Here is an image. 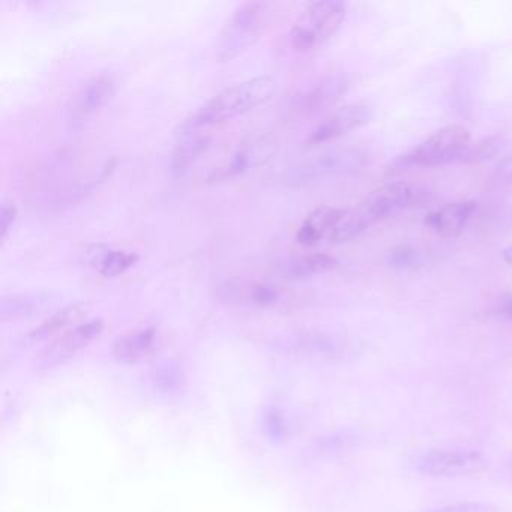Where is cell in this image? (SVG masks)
I'll use <instances>...</instances> for the list:
<instances>
[{"label": "cell", "mask_w": 512, "mask_h": 512, "mask_svg": "<svg viewBox=\"0 0 512 512\" xmlns=\"http://www.w3.org/2000/svg\"><path fill=\"white\" fill-rule=\"evenodd\" d=\"M277 88V80L272 76H256L235 83L197 107L196 112L182 122L181 131L193 133L199 128L230 121L268 101Z\"/></svg>", "instance_id": "obj_1"}, {"label": "cell", "mask_w": 512, "mask_h": 512, "mask_svg": "<svg viewBox=\"0 0 512 512\" xmlns=\"http://www.w3.org/2000/svg\"><path fill=\"white\" fill-rule=\"evenodd\" d=\"M422 194L419 187L409 182H394L374 191L356 208L344 209L331 242L340 244L355 239L373 224L418 205Z\"/></svg>", "instance_id": "obj_2"}, {"label": "cell", "mask_w": 512, "mask_h": 512, "mask_svg": "<svg viewBox=\"0 0 512 512\" xmlns=\"http://www.w3.org/2000/svg\"><path fill=\"white\" fill-rule=\"evenodd\" d=\"M269 4L265 2H244L239 5L218 34L214 44L215 59L220 62L232 61L250 49L268 23Z\"/></svg>", "instance_id": "obj_3"}, {"label": "cell", "mask_w": 512, "mask_h": 512, "mask_svg": "<svg viewBox=\"0 0 512 512\" xmlns=\"http://www.w3.org/2000/svg\"><path fill=\"white\" fill-rule=\"evenodd\" d=\"M347 7L340 0L311 2L296 17L290 29V44L298 52H310L337 34L346 19Z\"/></svg>", "instance_id": "obj_4"}, {"label": "cell", "mask_w": 512, "mask_h": 512, "mask_svg": "<svg viewBox=\"0 0 512 512\" xmlns=\"http://www.w3.org/2000/svg\"><path fill=\"white\" fill-rule=\"evenodd\" d=\"M277 349L284 355L308 362H343L355 356L352 341L344 335L325 331H302L281 338Z\"/></svg>", "instance_id": "obj_5"}, {"label": "cell", "mask_w": 512, "mask_h": 512, "mask_svg": "<svg viewBox=\"0 0 512 512\" xmlns=\"http://www.w3.org/2000/svg\"><path fill=\"white\" fill-rule=\"evenodd\" d=\"M224 304L254 310H278L293 301L292 293L280 284L259 278H232L217 290Z\"/></svg>", "instance_id": "obj_6"}, {"label": "cell", "mask_w": 512, "mask_h": 512, "mask_svg": "<svg viewBox=\"0 0 512 512\" xmlns=\"http://www.w3.org/2000/svg\"><path fill=\"white\" fill-rule=\"evenodd\" d=\"M367 154L355 148L332 149L290 167L283 179L289 185H305L332 176L349 175L364 167Z\"/></svg>", "instance_id": "obj_7"}, {"label": "cell", "mask_w": 512, "mask_h": 512, "mask_svg": "<svg viewBox=\"0 0 512 512\" xmlns=\"http://www.w3.org/2000/svg\"><path fill=\"white\" fill-rule=\"evenodd\" d=\"M470 146V133L460 124L446 125L419 143L404 157L407 164L418 167H436L463 157Z\"/></svg>", "instance_id": "obj_8"}, {"label": "cell", "mask_w": 512, "mask_h": 512, "mask_svg": "<svg viewBox=\"0 0 512 512\" xmlns=\"http://www.w3.org/2000/svg\"><path fill=\"white\" fill-rule=\"evenodd\" d=\"M277 143L271 136H251L242 140L226 158L218 161L203 176L206 184L230 181L260 166L274 155Z\"/></svg>", "instance_id": "obj_9"}, {"label": "cell", "mask_w": 512, "mask_h": 512, "mask_svg": "<svg viewBox=\"0 0 512 512\" xmlns=\"http://www.w3.org/2000/svg\"><path fill=\"white\" fill-rule=\"evenodd\" d=\"M349 88L344 74L334 73L314 82L313 85L295 92L287 100L283 112L287 119H304L334 106Z\"/></svg>", "instance_id": "obj_10"}, {"label": "cell", "mask_w": 512, "mask_h": 512, "mask_svg": "<svg viewBox=\"0 0 512 512\" xmlns=\"http://www.w3.org/2000/svg\"><path fill=\"white\" fill-rule=\"evenodd\" d=\"M484 466L485 460L478 452L463 449H434L418 455L413 461V467L418 472L440 478L469 475L478 472Z\"/></svg>", "instance_id": "obj_11"}, {"label": "cell", "mask_w": 512, "mask_h": 512, "mask_svg": "<svg viewBox=\"0 0 512 512\" xmlns=\"http://www.w3.org/2000/svg\"><path fill=\"white\" fill-rule=\"evenodd\" d=\"M371 116H373V109L365 101L347 104V106L335 110L331 115L326 116L320 124H317L316 128L311 130V133L305 139V146L313 148V146L340 139V137L349 134L350 131L358 130L362 125L367 124Z\"/></svg>", "instance_id": "obj_12"}, {"label": "cell", "mask_w": 512, "mask_h": 512, "mask_svg": "<svg viewBox=\"0 0 512 512\" xmlns=\"http://www.w3.org/2000/svg\"><path fill=\"white\" fill-rule=\"evenodd\" d=\"M104 331V322L101 319L88 320L56 338L38 356V367L53 368L76 355L80 350L88 347L92 341L97 340Z\"/></svg>", "instance_id": "obj_13"}, {"label": "cell", "mask_w": 512, "mask_h": 512, "mask_svg": "<svg viewBox=\"0 0 512 512\" xmlns=\"http://www.w3.org/2000/svg\"><path fill=\"white\" fill-rule=\"evenodd\" d=\"M116 80L110 71H98L89 77L71 98L68 112L74 121H83L94 115L112 98Z\"/></svg>", "instance_id": "obj_14"}, {"label": "cell", "mask_w": 512, "mask_h": 512, "mask_svg": "<svg viewBox=\"0 0 512 512\" xmlns=\"http://www.w3.org/2000/svg\"><path fill=\"white\" fill-rule=\"evenodd\" d=\"M478 211V203L470 200L452 202L436 209L425 218V224L442 238H455L469 226Z\"/></svg>", "instance_id": "obj_15"}, {"label": "cell", "mask_w": 512, "mask_h": 512, "mask_svg": "<svg viewBox=\"0 0 512 512\" xmlns=\"http://www.w3.org/2000/svg\"><path fill=\"white\" fill-rule=\"evenodd\" d=\"M343 212L344 209L334 206H319L313 209L296 230V241L305 247H313L322 241H331L332 233L337 229Z\"/></svg>", "instance_id": "obj_16"}, {"label": "cell", "mask_w": 512, "mask_h": 512, "mask_svg": "<svg viewBox=\"0 0 512 512\" xmlns=\"http://www.w3.org/2000/svg\"><path fill=\"white\" fill-rule=\"evenodd\" d=\"M58 296L47 290L26 293H8L2 296L0 301V319L2 322L8 320L22 319V317L34 316L56 301Z\"/></svg>", "instance_id": "obj_17"}, {"label": "cell", "mask_w": 512, "mask_h": 512, "mask_svg": "<svg viewBox=\"0 0 512 512\" xmlns=\"http://www.w3.org/2000/svg\"><path fill=\"white\" fill-rule=\"evenodd\" d=\"M158 332L154 328L137 329L116 340L113 356L122 364H136L157 347Z\"/></svg>", "instance_id": "obj_18"}, {"label": "cell", "mask_w": 512, "mask_h": 512, "mask_svg": "<svg viewBox=\"0 0 512 512\" xmlns=\"http://www.w3.org/2000/svg\"><path fill=\"white\" fill-rule=\"evenodd\" d=\"M335 266V257L325 253H311L284 260L278 265V272L289 280H301L331 271Z\"/></svg>", "instance_id": "obj_19"}, {"label": "cell", "mask_w": 512, "mask_h": 512, "mask_svg": "<svg viewBox=\"0 0 512 512\" xmlns=\"http://www.w3.org/2000/svg\"><path fill=\"white\" fill-rule=\"evenodd\" d=\"M85 313V304H71L61 308V310L52 314L49 319L44 320L40 326L28 332V334L22 338L23 346H32V344L40 343V341L47 340V338L59 334L62 329L68 328V326L77 322L80 317L85 316Z\"/></svg>", "instance_id": "obj_20"}, {"label": "cell", "mask_w": 512, "mask_h": 512, "mask_svg": "<svg viewBox=\"0 0 512 512\" xmlns=\"http://www.w3.org/2000/svg\"><path fill=\"white\" fill-rule=\"evenodd\" d=\"M211 146V137L205 134H194V136L187 137L184 142L176 146L172 154V161L170 167L175 175H184L197 160L200 155L205 154Z\"/></svg>", "instance_id": "obj_21"}, {"label": "cell", "mask_w": 512, "mask_h": 512, "mask_svg": "<svg viewBox=\"0 0 512 512\" xmlns=\"http://www.w3.org/2000/svg\"><path fill=\"white\" fill-rule=\"evenodd\" d=\"M139 254L127 250H106L97 259L98 274L104 278L118 277L139 262Z\"/></svg>", "instance_id": "obj_22"}, {"label": "cell", "mask_w": 512, "mask_h": 512, "mask_svg": "<svg viewBox=\"0 0 512 512\" xmlns=\"http://www.w3.org/2000/svg\"><path fill=\"white\" fill-rule=\"evenodd\" d=\"M182 382H184V376H182L181 370L172 364L160 365L152 373V383H154L155 389L163 394H172L173 391H178Z\"/></svg>", "instance_id": "obj_23"}, {"label": "cell", "mask_w": 512, "mask_h": 512, "mask_svg": "<svg viewBox=\"0 0 512 512\" xmlns=\"http://www.w3.org/2000/svg\"><path fill=\"white\" fill-rule=\"evenodd\" d=\"M355 437L347 434H338V436L326 437V439L317 442L314 452L319 455H335L346 452L347 449L355 446Z\"/></svg>", "instance_id": "obj_24"}, {"label": "cell", "mask_w": 512, "mask_h": 512, "mask_svg": "<svg viewBox=\"0 0 512 512\" xmlns=\"http://www.w3.org/2000/svg\"><path fill=\"white\" fill-rule=\"evenodd\" d=\"M389 266L398 269H415L422 263L421 254L410 247H398L389 253Z\"/></svg>", "instance_id": "obj_25"}, {"label": "cell", "mask_w": 512, "mask_h": 512, "mask_svg": "<svg viewBox=\"0 0 512 512\" xmlns=\"http://www.w3.org/2000/svg\"><path fill=\"white\" fill-rule=\"evenodd\" d=\"M430 512H497L491 503L485 502H457L439 506Z\"/></svg>", "instance_id": "obj_26"}, {"label": "cell", "mask_w": 512, "mask_h": 512, "mask_svg": "<svg viewBox=\"0 0 512 512\" xmlns=\"http://www.w3.org/2000/svg\"><path fill=\"white\" fill-rule=\"evenodd\" d=\"M17 215H19V211H17V206L11 202H4L2 205V211H0V241L4 244L7 241L8 233L13 229L14 223H16Z\"/></svg>", "instance_id": "obj_27"}, {"label": "cell", "mask_w": 512, "mask_h": 512, "mask_svg": "<svg viewBox=\"0 0 512 512\" xmlns=\"http://www.w3.org/2000/svg\"><path fill=\"white\" fill-rule=\"evenodd\" d=\"M503 314H505L508 319L512 320V299H509V301H506L505 305H503Z\"/></svg>", "instance_id": "obj_28"}]
</instances>
